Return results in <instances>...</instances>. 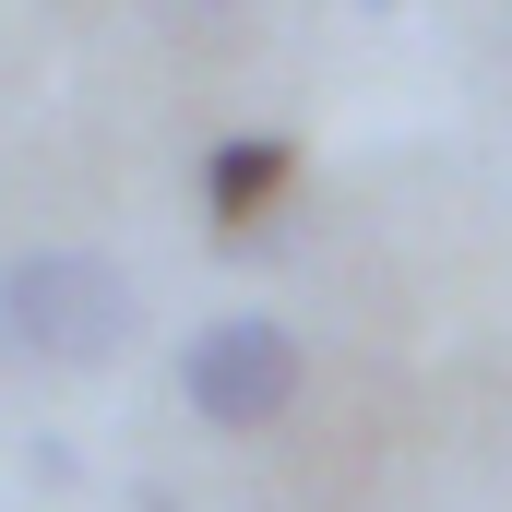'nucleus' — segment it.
<instances>
[{
	"mask_svg": "<svg viewBox=\"0 0 512 512\" xmlns=\"http://www.w3.org/2000/svg\"><path fill=\"white\" fill-rule=\"evenodd\" d=\"M143 334V298L108 251H12L0 262V358L24 370H108Z\"/></svg>",
	"mask_w": 512,
	"mask_h": 512,
	"instance_id": "f257e3e1",
	"label": "nucleus"
},
{
	"mask_svg": "<svg viewBox=\"0 0 512 512\" xmlns=\"http://www.w3.org/2000/svg\"><path fill=\"white\" fill-rule=\"evenodd\" d=\"M179 393H191L203 429H274L298 405V334L274 310H215L179 346Z\"/></svg>",
	"mask_w": 512,
	"mask_h": 512,
	"instance_id": "f03ea898",
	"label": "nucleus"
},
{
	"mask_svg": "<svg viewBox=\"0 0 512 512\" xmlns=\"http://www.w3.org/2000/svg\"><path fill=\"white\" fill-rule=\"evenodd\" d=\"M286 179H298V155H286L274 131H227V143L203 155V215H215V227H251L262 203H286Z\"/></svg>",
	"mask_w": 512,
	"mask_h": 512,
	"instance_id": "7ed1b4c3",
	"label": "nucleus"
},
{
	"mask_svg": "<svg viewBox=\"0 0 512 512\" xmlns=\"http://www.w3.org/2000/svg\"><path fill=\"white\" fill-rule=\"evenodd\" d=\"M358 12H393V0H358Z\"/></svg>",
	"mask_w": 512,
	"mask_h": 512,
	"instance_id": "20e7f679",
	"label": "nucleus"
}]
</instances>
